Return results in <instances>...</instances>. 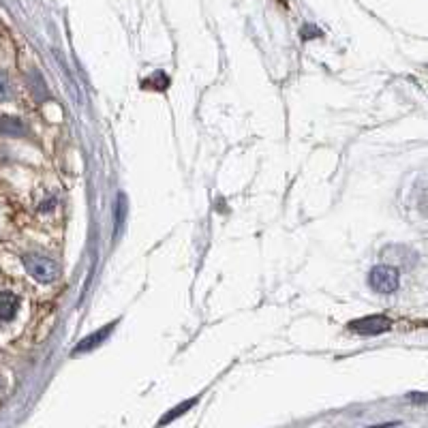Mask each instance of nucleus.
I'll return each instance as SVG.
<instances>
[{"label": "nucleus", "instance_id": "f257e3e1", "mask_svg": "<svg viewBox=\"0 0 428 428\" xmlns=\"http://www.w3.org/2000/svg\"><path fill=\"white\" fill-rule=\"evenodd\" d=\"M24 265H26V270L28 275L39 281V283H51V281H56L61 277V268L58 263L45 257V255H39V253H28L22 257Z\"/></svg>", "mask_w": 428, "mask_h": 428}, {"label": "nucleus", "instance_id": "f03ea898", "mask_svg": "<svg viewBox=\"0 0 428 428\" xmlns=\"http://www.w3.org/2000/svg\"><path fill=\"white\" fill-rule=\"evenodd\" d=\"M401 283V275L398 268L394 265H374L370 275H368V285L377 291V294H394L398 289Z\"/></svg>", "mask_w": 428, "mask_h": 428}, {"label": "nucleus", "instance_id": "7ed1b4c3", "mask_svg": "<svg viewBox=\"0 0 428 428\" xmlns=\"http://www.w3.org/2000/svg\"><path fill=\"white\" fill-rule=\"evenodd\" d=\"M392 328V321L386 315H368L360 317L349 324V330L360 334V336H379Z\"/></svg>", "mask_w": 428, "mask_h": 428}, {"label": "nucleus", "instance_id": "20e7f679", "mask_svg": "<svg viewBox=\"0 0 428 428\" xmlns=\"http://www.w3.org/2000/svg\"><path fill=\"white\" fill-rule=\"evenodd\" d=\"M116 328V321L114 324H107L105 328H101V330H96V332H92L90 336H86L82 343H77L75 345V349H73V355H80V353H86V351H92L96 345H101L105 339H107V334H110L112 330Z\"/></svg>", "mask_w": 428, "mask_h": 428}, {"label": "nucleus", "instance_id": "39448f33", "mask_svg": "<svg viewBox=\"0 0 428 428\" xmlns=\"http://www.w3.org/2000/svg\"><path fill=\"white\" fill-rule=\"evenodd\" d=\"M20 310V300L11 291H0V321H11Z\"/></svg>", "mask_w": 428, "mask_h": 428}, {"label": "nucleus", "instance_id": "423d86ee", "mask_svg": "<svg viewBox=\"0 0 428 428\" xmlns=\"http://www.w3.org/2000/svg\"><path fill=\"white\" fill-rule=\"evenodd\" d=\"M0 135L24 137L26 135V125L15 116H0Z\"/></svg>", "mask_w": 428, "mask_h": 428}, {"label": "nucleus", "instance_id": "0eeeda50", "mask_svg": "<svg viewBox=\"0 0 428 428\" xmlns=\"http://www.w3.org/2000/svg\"><path fill=\"white\" fill-rule=\"evenodd\" d=\"M195 403H197V398H191V401H184V403H180L178 407H174V409H172L170 413H165L163 417H160V420H158V426H165V424L174 422L176 417L184 415V413H187V411H189V409H191V407H193Z\"/></svg>", "mask_w": 428, "mask_h": 428}, {"label": "nucleus", "instance_id": "6e6552de", "mask_svg": "<svg viewBox=\"0 0 428 428\" xmlns=\"http://www.w3.org/2000/svg\"><path fill=\"white\" fill-rule=\"evenodd\" d=\"M11 99V84H9V75L5 71H0V101Z\"/></svg>", "mask_w": 428, "mask_h": 428}, {"label": "nucleus", "instance_id": "1a4fd4ad", "mask_svg": "<svg viewBox=\"0 0 428 428\" xmlns=\"http://www.w3.org/2000/svg\"><path fill=\"white\" fill-rule=\"evenodd\" d=\"M125 217H127V197L118 195V203H116V223H118V227L122 225Z\"/></svg>", "mask_w": 428, "mask_h": 428}, {"label": "nucleus", "instance_id": "9d476101", "mask_svg": "<svg viewBox=\"0 0 428 428\" xmlns=\"http://www.w3.org/2000/svg\"><path fill=\"white\" fill-rule=\"evenodd\" d=\"M56 206H58V199L54 197V195H49V197H45V199L39 203V210H41V212H51Z\"/></svg>", "mask_w": 428, "mask_h": 428}, {"label": "nucleus", "instance_id": "9b49d317", "mask_svg": "<svg viewBox=\"0 0 428 428\" xmlns=\"http://www.w3.org/2000/svg\"><path fill=\"white\" fill-rule=\"evenodd\" d=\"M0 392H3V382H0Z\"/></svg>", "mask_w": 428, "mask_h": 428}]
</instances>
